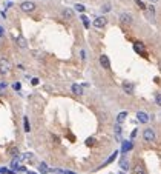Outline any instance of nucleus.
<instances>
[{
  "label": "nucleus",
  "instance_id": "nucleus-19",
  "mask_svg": "<svg viewBox=\"0 0 161 174\" xmlns=\"http://www.w3.org/2000/svg\"><path fill=\"white\" fill-rule=\"evenodd\" d=\"M82 22H83V25H84V28H86V29H89V26H91V23H89V19H88V17H86L84 14L82 16Z\"/></svg>",
  "mask_w": 161,
  "mask_h": 174
},
{
  "label": "nucleus",
  "instance_id": "nucleus-27",
  "mask_svg": "<svg viewBox=\"0 0 161 174\" xmlns=\"http://www.w3.org/2000/svg\"><path fill=\"white\" fill-rule=\"evenodd\" d=\"M94 140H95V139H92V137H89L88 140H86V145H88V146H91V145H94V143H95V142H94Z\"/></svg>",
  "mask_w": 161,
  "mask_h": 174
},
{
  "label": "nucleus",
  "instance_id": "nucleus-17",
  "mask_svg": "<svg viewBox=\"0 0 161 174\" xmlns=\"http://www.w3.org/2000/svg\"><path fill=\"white\" fill-rule=\"evenodd\" d=\"M38 170H40V173L42 174H46V173H49V168H48V165H46L45 162H42L38 165Z\"/></svg>",
  "mask_w": 161,
  "mask_h": 174
},
{
  "label": "nucleus",
  "instance_id": "nucleus-25",
  "mask_svg": "<svg viewBox=\"0 0 161 174\" xmlns=\"http://www.w3.org/2000/svg\"><path fill=\"white\" fill-rule=\"evenodd\" d=\"M121 131H123V130H121V126H120V123H118V125L115 126V134L120 137V136H121Z\"/></svg>",
  "mask_w": 161,
  "mask_h": 174
},
{
  "label": "nucleus",
  "instance_id": "nucleus-16",
  "mask_svg": "<svg viewBox=\"0 0 161 174\" xmlns=\"http://www.w3.org/2000/svg\"><path fill=\"white\" fill-rule=\"evenodd\" d=\"M17 43H18L20 48H26V46H28V43H26V39L22 37V36H18V37H17Z\"/></svg>",
  "mask_w": 161,
  "mask_h": 174
},
{
  "label": "nucleus",
  "instance_id": "nucleus-32",
  "mask_svg": "<svg viewBox=\"0 0 161 174\" xmlns=\"http://www.w3.org/2000/svg\"><path fill=\"white\" fill-rule=\"evenodd\" d=\"M5 36V32H3V28H2V26H0V37H3Z\"/></svg>",
  "mask_w": 161,
  "mask_h": 174
},
{
  "label": "nucleus",
  "instance_id": "nucleus-6",
  "mask_svg": "<svg viewBox=\"0 0 161 174\" xmlns=\"http://www.w3.org/2000/svg\"><path fill=\"white\" fill-rule=\"evenodd\" d=\"M100 65H101L104 69H111V60H109V57H107L106 54L100 56Z\"/></svg>",
  "mask_w": 161,
  "mask_h": 174
},
{
  "label": "nucleus",
  "instance_id": "nucleus-21",
  "mask_svg": "<svg viewBox=\"0 0 161 174\" xmlns=\"http://www.w3.org/2000/svg\"><path fill=\"white\" fill-rule=\"evenodd\" d=\"M135 3H137V6H138L140 9H143V11H146V9H147V6L141 2V0H135Z\"/></svg>",
  "mask_w": 161,
  "mask_h": 174
},
{
  "label": "nucleus",
  "instance_id": "nucleus-26",
  "mask_svg": "<svg viewBox=\"0 0 161 174\" xmlns=\"http://www.w3.org/2000/svg\"><path fill=\"white\" fill-rule=\"evenodd\" d=\"M12 88H14V90H16V91H18V90H20V88H22V85H20V83H18V82H16V83H12Z\"/></svg>",
  "mask_w": 161,
  "mask_h": 174
},
{
  "label": "nucleus",
  "instance_id": "nucleus-2",
  "mask_svg": "<svg viewBox=\"0 0 161 174\" xmlns=\"http://www.w3.org/2000/svg\"><path fill=\"white\" fill-rule=\"evenodd\" d=\"M11 71V63L6 59H0V74L6 76Z\"/></svg>",
  "mask_w": 161,
  "mask_h": 174
},
{
  "label": "nucleus",
  "instance_id": "nucleus-18",
  "mask_svg": "<svg viewBox=\"0 0 161 174\" xmlns=\"http://www.w3.org/2000/svg\"><path fill=\"white\" fill-rule=\"evenodd\" d=\"M132 142H124L123 143V153H127V151H131L132 150Z\"/></svg>",
  "mask_w": 161,
  "mask_h": 174
},
{
  "label": "nucleus",
  "instance_id": "nucleus-10",
  "mask_svg": "<svg viewBox=\"0 0 161 174\" xmlns=\"http://www.w3.org/2000/svg\"><path fill=\"white\" fill-rule=\"evenodd\" d=\"M123 90L127 92V94H133V83H131V82H123Z\"/></svg>",
  "mask_w": 161,
  "mask_h": 174
},
{
  "label": "nucleus",
  "instance_id": "nucleus-35",
  "mask_svg": "<svg viewBox=\"0 0 161 174\" xmlns=\"http://www.w3.org/2000/svg\"><path fill=\"white\" fill-rule=\"evenodd\" d=\"M120 174H124V173H120Z\"/></svg>",
  "mask_w": 161,
  "mask_h": 174
},
{
  "label": "nucleus",
  "instance_id": "nucleus-31",
  "mask_svg": "<svg viewBox=\"0 0 161 174\" xmlns=\"http://www.w3.org/2000/svg\"><path fill=\"white\" fill-rule=\"evenodd\" d=\"M31 83H32V85H38V79H37V77H34V79L31 80Z\"/></svg>",
  "mask_w": 161,
  "mask_h": 174
},
{
  "label": "nucleus",
  "instance_id": "nucleus-11",
  "mask_svg": "<svg viewBox=\"0 0 161 174\" xmlns=\"http://www.w3.org/2000/svg\"><path fill=\"white\" fill-rule=\"evenodd\" d=\"M72 92H74V94H77V96H82V94H83V86L74 83V85H72Z\"/></svg>",
  "mask_w": 161,
  "mask_h": 174
},
{
  "label": "nucleus",
  "instance_id": "nucleus-22",
  "mask_svg": "<svg viewBox=\"0 0 161 174\" xmlns=\"http://www.w3.org/2000/svg\"><path fill=\"white\" fill-rule=\"evenodd\" d=\"M155 103L158 106H161V92H157V94H155Z\"/></svg>",
  "mask_w": 161,
  "mask_h": 174
},
{
  "label": "nucleus",
  "instance_id": "nucleus-23",
  "mask_svg": "<svg viewBox=\"0 0 161 174\" xmlns=\"http://www.w3.org/2000/svg\"><path fill=\"white\" fill-rule=\"evenodd\" d=\"M101 11L103 12H109L111 11V3H106L104 6H101Z\"/></svg>",
  "mask_w": 161,
  "mask_h": 174
},
{
  "label": "nucleus",
  "instance_id": "nucleus-7",
  "mask_svg": "<svg viewBox=\"0 0 161 174\" xmlns=\"http://www.w3.org/2000/svg\"><path fill=\"white\" fill-rule=\"evenodd\" d=\"M132 174H147L146 166H144L143 163H140V162H138V163L132 168Z\"/></svg>",
  "mask_w": 161,
  "mask_h": 174
},
{
  "label": "nucleus",
  "instance_id": "nucleus-34",
  "mask_svg": "<svg viewBox=\"0 0 161 174\" xmlns=\"http://www.w3.org/2000/svg\"><path fill=\"white\" fill-rule=\"evenodd\" d=\"M28 174H37V173H32V171H29V173H28Z\"/></svg>",
  "mask_w": 161,
  "mask_h": 174
},
{
  "label": "nucleus",
  "instance_id": "nucleus-5",
  "mask_svg": "<svg viewBox=\"0 0 161 174\" xmlns=\"http://www.w3.org/2000/svg\"><path fill=\"white\" fill-rule=\"evenodd\" d=\"M92 25L95 26V28L101 29V28H104V26L107 25V19L106 17H95V19H94V22H92Z\"/></svg>",
  "mask_w": 161,
  "mask_h": 174
},
{
  "label": "nucleus",
  "instance_id": "nucleus-4",
  "mask_svg": "<svg viewBox=\"0 0 161 174\" xmlns=\"http://www.w3.org/2000/svg\"><path fill=\"white\" fill-rule=\"evenodd\" d=\"M133 51H135L137 54H141L143 57H147V51H146L144 45L141 42H135V43H133Z\"/></svg>",
  "mask_w": 161,
  "mask_h": 174
},
{
  "label": "nucleus",
  "instance_id": "nucleus-1",
  "mask_svg": "<svg viewBox=\"0 0 161 174\" xmlns=\"http://www.w3.org/2000/svg\"><path fill=\"white\" fill-rule=\"evenodd\" d=\"M35 8H37V5L34 2H31V0H26V2L20 3V9H22L23 12H28V14L29 12H34Z\"/></svg>",
  "mask_w": 161,
  "mask_h": 174
},
{
  "label": "nucleus",
  "instance_id": "nucleus-8",
  "mask_svg": "<svg viewBox=\"0 0 161 174\" xmlns=\"http://www.w3.org/2000/svg\"><path fill=\"white\" fill-rule=\"evenodd\" d=\"M137 119H138L140 123H147L149 122V116H147V112H144V111H138L137 112Z\"/></svg>",
  "mask_w": 161,
  "mask_h": 174
},
{
  "label": "nucleus",
  "instance_id": "nucleus-15",
  "mask_svg": "<svg viewBox=\"0 0 161 174\" xmlns=\"http://www.w3.org/2000/svg\"><path fill=\"white\" fill-rule=\"evenodd\" d=\"M23 130H25V132H29V131H31V125H29L28 116H25V117H23Z\"/></svg>",
  "mask_w": 161,
  "mask_h": 174
},
{
  "label": "nucleus",
  "instance_id": "nucleus-24",
  "mask_svg": "<svg viewBox=\"0 0 161 174\" xmlns=\"http://www.w3.org/2000/svg\"><path fill=\"white\" fill-rule=\"evenodd\" d=\"M75 9H77L78 12H84V9H86V8H84V6H83V5H80V3H77V5H75Z\"/></svg>",
  "mask_w": 161,
  "mask_h": 174
},
{
  "label": "nucleus",
  "instance_id": "nucleus-14",
  "mask_svg": "<svg viewBox=\"0 0 161 174\" xmlns=\"http://www.w3.org/2000/svg\"><path fill=\"white\" fill-rule=\"evenodd\" d=\"M126 119H127V112H126V111H121V112L117 116V123H123Z\"/></svg>",
  "mask_w": 161,
  "mask_h": 174
},
{
  "label": "nucleus",
  "instance_id": "nucleus-33",
  "mask_svg": "<svg viewBox=\"0 0 161 174\" xmlns=\"http://www.w3.org/2000/svg\"><path fill=\"white\" fill-rule=\"evenodd\" d=\"M3 88H6V83H0V90H3Z\"/></svg>",
  "mask_w": 161,
  "mask_h": 174
},
{
  "label": "nucleus",
  "instance_id": "nucleus-28",
  "mask_svg": "<svg viewBox=\"0 0 161 174\" xmlns=\"http://www.w3.org/2000/svg\"><path fill=\"white\" fill-rule=\"evenodd\" d=\"M49 171H52L54 174H65V171H62V170H58V168H55V170H49Z\"/></svg>",
  "mask_w": 161,
  "mask_h": 174
},
{
  "label": "nucleus",
  "instance_id": "nucleus-13",
  "mask_svg": "<svg viewBox=\"0 0 161 174\" xmlns=\"http://www.w3.org/2000/svg\"><path fill=\"white\" fill-rule=\"evenodd\" d=\"M62 16H63L65 19L71 20V19L74 17V11H72V9H69V8H65V9L62 11Z\"/></svg>",
  "mask_w": 161,
  "mask_h": 174
},
{
  "label": "nucleus",
  "instance_id": "nucleus-12",
  "mask_svg": "<svg viewBox=\"0 0 161 174\" xmlns=\"http://www.w3.org/2000/svg\"><path fill=\"white\" fill-rule=\"evenodd\" d=\"M118 157V151H115V153H112V154L109 156V157H107V160H106V162L103 163V166H107V165H109V163H112V162H115V159Z\"/></svg>",
  "mask_w": 161,
  "mask_h": 174
},
{
  "label": "nucleus",
  "instance_id": "nucleus-30",
  "mask_svg": "<svg viewBox=\"0 0 161 174\" xmlns=\"http://www.w3.org/2000/svg\"><path fill=\"white\" fill-rule=\"evenodd\" d=\"M9 151H11V154H12V156H16V154H18V150H17V148H11Z\"/></svg>",
  "mask_w": 161,
  "mask_h": 174
},
{
  "label": "nucleus",
  "instance_id": "nucleus-3",
  "mask_svg": "<svg viewBox=\"0 0 161 174\" xmlns=\"http://www.w3.org/2000/svg\"><path fill=\"white\" fill-rule=\"evenodd\" d=\"M143 139L146 140V142H153V140L157 139L155 131H153L152 128H146V130L143 131Z\"/></svg>",
  "mask_w": 161,
  "mask_h": 174
},
{
  "label": "nucleus",
  "instance_id": "nucleus-20",
  "mask_svg": "<svg viewBox=\"0 0 161 174\" xmlns=\"http://www.w3.org/2000/svg\"><path fill=\"white\" fill-rule=\"evenodd\" d=\"M120 165H121V170H129V162H127L126 159H121Z\"/></svg>",
  "mask_w": 161,
  "mask_h": 174
},
{
  "label": "nucleus",
  "instance_id": "nucleus-29",
  "mask_svg": "<svg viewBox=\"0 0 161 174\" xmlns=\"http://www.w3.org/2000/svg\"><path fill=\"white\" fill-rule=\"evenodd\" d=\"M147 9H149V12L152 14V17H153V14H155V8H153V6L150 5V6H147Z\"/></svg>",
  "mask_w": 161,
  "mask_h": 174
},
{
  "label": "nucleus",
  "instance_id": "nucleus-9",
  "mask_svg": "<svg viewBox=\"0 0 161 174\" xmlns=\"http://www.w3.org/2000/svg\"><path fill=\"white\" fill-rule=\"evenodd\" d=\"M120 20L124 23V25H131L132 22H133V19H132V16L131 14H127V12H123L121 16H120Z\"/></svg>",
  "mask_w": 161,
  "mask_h": 174
}]
</instances>
